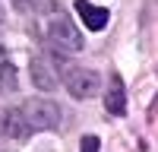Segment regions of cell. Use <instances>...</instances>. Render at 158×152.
<instances>
[{
	"label": "cell",
	"mask_w": 158,
	"mask_h": 152,
	"mask_svg": "<svg viewBox=\"0 0 158 152\" xmlns=\"http://www.w3.org/2000/svg\"><path fill=\"white\" fill-rule=\"evenodd\" d=\"M19 108H22V117L32 130H57L60 127V108L48 98H29Z\"/></svg>",
	"instance_id": "6da1fadb"
},
{
	"label": "cell",
	"mask_w": 158,
	"mask_h": 152,
	"mask_svg": "<svg viewBox=\"0 0 158 152\" xmlns=\"http://www.w3.org/2000/svg\"><path fill=\"white\" fill-rule=\"evenodd\" d=\"M48 41L57 51H63V54H79V51L85 48L82 44V32H79L70 19H63V16H54L48 22Z\"/></svg>",
	"instance_id": "7a4b0ae2"
},
{
	"label": "cell",
	"mask_w": 158,
	"mask_h": 152,
	"mask_svg": "<svg viewBox=\"0 0 158 152\" xmlns=\"http://www.w3.org/2000/svg\"><path fill=\"white\" fill-rule=\"evenodd\" d=\"M63 82H67L70 95L73 98H92L98 92V73L89 70V67H67L63 70Z\"/></svg>",
	"instance_id": "3957f363"
},
{
	"label": "cell",
	"mask_w": 158,
	"mask_h": 152,
	"mask_svg": "<svg viewBox=\"0 0 158 152\" xmlns=\"http://www.w3.org/2000/svg\"><path fill=\"white\" fill-rule=\"evenodd\" d=\"M29 133H32V127L25 124L22 108H3V111H0V136H6V139H25Z\"/></svg>",
	"instance_id": "277c9868"
},
{
	"label": "cell",
	"mask_w": 158,
	"mask_h": 152,
	"mask_svg": "<svg viewBox=\"0 0 158 152\" xmlns=\"http://www.w3.org/2000/svg\"><path fill=\"white\" fill-rule=\"evenodd\" d=\"M76 13H79V19H82L92 32H101L104 25H108V19H111V13L104 6H92L89 0H76Z\"/></svg>",
	"instance_id": "5b68a950"
},
{
	"label": "cell",
	"mask_w": 158,
	"mask_h": 152,
	"mask_svg": "<svg viewBox=\"0 0 158 152\" xmlns=\"http://www.w3.org/2000/svg\"><path fill=\"white\" fill-rule=\"evenodd\" d=\"M29 70H32V82L41 89V92H51V89H57V76H54V67H51V60H44V57H32Z\"/></svg>",
	"instance_id": "8992f818"
},
{
	"label": "cell",
	"mask_w": 158,
	"mask_h": 152,
	"mask_svg": "<svg viewBox=\"0 0 158 152\" xmlns=\"http://www.w3.org/2000/svg\"><path fill=\"white\" fill-rule=\"evenodd\" d=\"M104 108H108V114H114V117H120V114H127V92H123V82L120 76H111L108 82V95H104Z\"/></svg>",
	"instance_id": "52a82bcc"
},
{
	"label": "cell",
	"mask_w": 158,
	"mask_h": 152,
	"mask_svg": "<svg viewBox=\"0 0 158 152\" xmlns=\"http://www.w3.org/2000/svg\"><path fill=\"white\" fill-rule=\"evenodd\" d=\"M16 89H19L16 67H13L6 57H0V95H10V92H16Z\"/></svg>",
	"instance_id": "ba28073f"
},
{
	"label": "cell",
	"mask_w": 158,
	"mask_h": 152,
	"mask_svg": "<svg viewBox=\"0 0 158 152\" xmlns=\"http://www.w3.org/2000/svg\"><path fill=\"white\" fill-rule=\"evenodd\" d=\"M79 149H82V152H98V149H101V143H98V136H82Z\"/></svg>",
	"instance_id": "9c48e42d"
},
{
	"label": "cell",
	"mask_w": 158,
	"mask_h": 152,
	"mask_svg": "<svg viewBox=\"0 0 158 152\" xmlns=\"http://www.w3.org/2000/svg\"><path fill=\"white\" fill-rule=\"evenodd\" d=\"M0 19H3V13H0Z\"/></svg>",
	"instance_id": "30bf717a"
}]
</instances>
